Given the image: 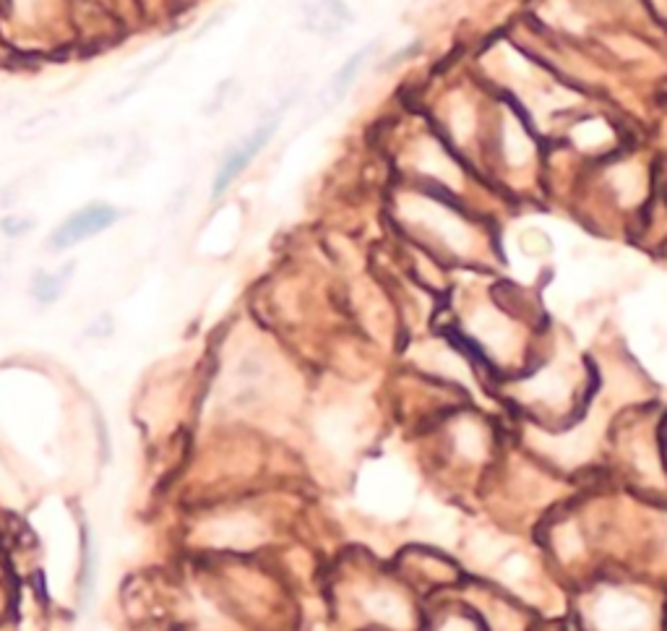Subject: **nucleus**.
I'll list each match as a JSON object with an SVG mask.
<instances>
[{
    "label": "nucleus",
    "mask_w": 667,
    "mask_h": 631,
    "mask_svg": "<svg viewBox=\"0 0 667 631\" xmlns=\"http://www.w3.org/2000/svg\"><path fill=\"white\" fill-rule=\"evenodd\" d=\"M436 631H483V629H480L469 616H459V613H454V616L443 618L441 624L436 626Z\"/></svg>",
    "instance_id": "obj_11"
},
{
    "label": "nucleus",
    "mask_w": 667,
    "mask_h": 631,
    "mask_svg": "<svg viewBox=\"0 0 667 631\" xmlns=\"http://www.w3.org/2000/svg\"><path fill=\"white\" fill-rule=\"evenodd\" d=\"M365 613L391 631H402L412 626L410 603L394 590L368 592V598H365Z\"/></svg>",
    "instance_id": "obj_3"
},
{
    "label": "nucleus",
    "mask_w": 667,
    "mask_h": 631,
    "mask_svg": "<svg viewBox=\"0 0 667 631\" xmlns=\"http://www.w3.org/2000/svg\"><path fill=\"white\" fill-rule=\"evenodd\" d=\"M454 446L462 452L464 459H483L488 452V436L475 420H462L454 428Z\"/></svg>",
    "instance_id": "obj_6"
},
{
    "label": "nucleus",
    "mask_w": 667,
    "mask_h": 631,
    "mask_svg": "<svg viewBox=\"0 0 667 631\" xmlns=\"http://www.w3.org/2000/svg\"><path fill=\"white\" fill-rule=\"evenodd\" d=\"M118 220V209L107 204H92L76 212L73 217H68L63 225L58 227L50 238V246L53 248H71L76 243H81L84 238H92L94 233H100L105 227H110Z\"/></svg>",
    "instance_id": "obj_2"
},
{
    "label": "nucleus",
    "mask_w": 667,
    "mask_h": 631,
    "mask_svg": "<svg viewBox=\"0 0 667 631\" xmlns=\"http://www.w3.org/2000/svg\"><path fill=\"white\" fill-rule=\"evenodd\" d=\"M615 188H618V193H621L626 201L639 199L641 193L639 170H634V167H621V170L615 173Z\"/></svg>",
    "instance_id": "obj_9"
},
{
    "label": "nucleus",
    "mask_w": 667,
    "mask_h": 631,
    "mask_svg": "<svg viewBox=\"0 0 667 631\" xmlns=\"http://www.w3.org/2000/svg\"><path fill=\"white\" fill-rule=\"evenodd\" d=\"M212 532L219 545H230V548H251L264 535L261 525L248 514H232V517L219 519Z\"/></svg>",
    "instance_id": "obj_4"
},
{
    "label": "nucleus",
    "mask_w": 667,
    "mask_h": 631,
    "mask_svg": "<svg viewBox=\"0 0 667 631\" xmlns=\"http://www.w3.org/2000/svg\"><path fill=\"white\" fill-rule=\"evenodd\" d=\"M519 246L527 256H542V253L550 251V240L548 235H542L540 230H524L519 235Z\"/></svg>",
    "instance_id": "obj_10"
},
{
    "label": "nucleus",
    "mask_w": 667,
    "mask_h": 631,
    "mask_svg": "<svg viewBox=\"0 0 667 631\" xmlns=\"http://www.w3.org/2000/svg\"><path fill=\"white\" fill-rule=\"evenodd\" d=\"M420 167H423L425 173L433 175V178H438L441 183H446V186H456L459 183V170H456V165L451 162V157L446 152H443L441 147H436V144H425V149L420 152Z\"/></svg>",
    "instance_id": "obj_7"
},
{
    "label": "nucleus",
    "mask_w": 667,
    "mask_h": 631,
    "mask_svg": "<svg viewBox=\"0 0 667 631\" xmlns=\"http://www.w3.org/2000/svg\"><path fill=\"white\" fill-rule=\"evenodd\" d=\"M597 631H649L652 611L641 598L623 590H608L597 595L592 605Z\"/></svg>",
    "instance_id": "obj_1"
},
{
    "label": "nucleus",
    "mask_w": 667,
    "mask_h": 631,
    "mask_svg": "<svg viewBox=\"0 0 667 631\" xmlns=\"http://www.w3.org/2000/svg\"><path fill=\"white\" fill-rule=\"evenodd\" d=\"M269 136H271V128H261V131H258L256 136H251V139L245 141L243 147L235 149V152L230 154V160H227L225 165H222V170H219V178H217V183H214V193L225 191V188L230 186L232 180H235L240 173H243L245 167H248V162H251L253 157H256V154H258V149L264 147L266 141H269Z\"/></svg>",
    "instance_id": "obj_5"
},
{
    "label": "nucleus",
    "mask_w": 667,
    "mask_h": 631,
    "mask_svg": "<svg viewBox=\"0 0 667 631\" xmlns=\"http://www.w3.org/2000/svg\"><path fill=\"white\" fill-rule=\"evenodd\" d=\"M529 152H532V147H529V139L524 136L522 128L509 123L506 126V154H509L511 165H524L529 160Z\"/></svg>",
    "instance_id": "obj_8"
}]
</instances>
